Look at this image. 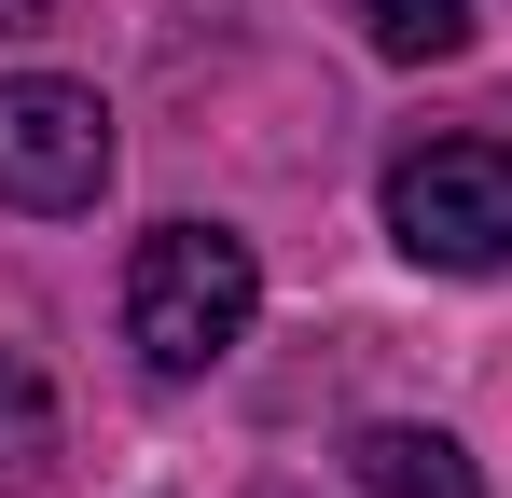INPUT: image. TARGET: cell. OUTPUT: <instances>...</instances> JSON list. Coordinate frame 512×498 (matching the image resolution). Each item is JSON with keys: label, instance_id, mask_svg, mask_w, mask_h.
<instances>
[{"label": "cell", "instance_id": "cell-1", "mask_svg": "<svg viewBox=\"0 0 512 498\" xmlns=\"http://www.w3.org/2000/svg\"><path fill=\"white\" fill-rule=\"evenodd\" d=\"M263 319V263L250 236H222V222H167V236H139L125 263V346L153 360V374H222Z\"/></svg>", "mask_w": 512, "mask_h": 498}, {"label": "cell", "instance_id": "cell-2", "mask_svg": "<svg viewBox=\"0 0 512 498\" xmlns=\"http://www.w3.org/2000/svg\"><path fill=\"white\" fill-rule=\"evenodd\" d=\"M388 236L443 263V277H485L512 263V139H429L388 166Z\"/></svg>", "mask_w": 512, "mask_h": 498}, {"label": "cell", "instance_id": "cell-3", "mask_svg": "<svg viewBox=\"0 0 512 498\" xmlns=\"http://www.w3.org/2000/svg\"><path fill=\"white\" fill-rule=\"evenodd\" d=\"M97 180H111V111H97V83L14 70L0 83V208H97Z\"/></svg>", "mask_w": 512, "mask_h": 498}, {"label": "cell", "instance_id": "cell-4", "mask_svg": "<svg viewBox=\"0 0 512 498\" xmlns=\"http://www.w3.org/2000/svg\"><path fill=\"white\" fill-rule=\"evenodd\" d=\"M346 471H360L374 498H485V471H471L443 429H360V443H346Z\"/></svg>", "mask_w": 512, "mask_h": 498}, {"label": "cell", "instance_id": "cell-5", "mask_svg": "<svg viewBox=\"0 0 512 498\" xmlns=\"http://www.w3.org/2000/svg\"><path fill=\"white\" fill-rule=\"evenodd\" d=\"M42 457H56V388L28 346H0V485H28Z\"/></svg>", "mask_w": 512, "mask_h": 498}, {"label": "cell", "instance_id": "cell-6", "mask_svg": "<svg viewBox=\"0 0 512 498\" xmlns=\"http://www.w3.org/2000/svg\"><path fill=\"white\" fill-rule=\"evenodd\" d=\"M360 28H374V56H402V70L471 56V0H360Z\"/></svg>", "mask_w": 512, "mask_h": 498}, {"label": "cell", "instance_id": "cell-7", "mask_svg": "<svg viewBox=\"0 0 512 498\" xmlns=\"http://www.w3.org/2000/svg\"><path fill=\"white\" fill-rule=\"evenodd\" d=\"M0 28H42V0H0Z\"/></svg>", "mask_w": 512, "mask_h": 498}]
</instances>
